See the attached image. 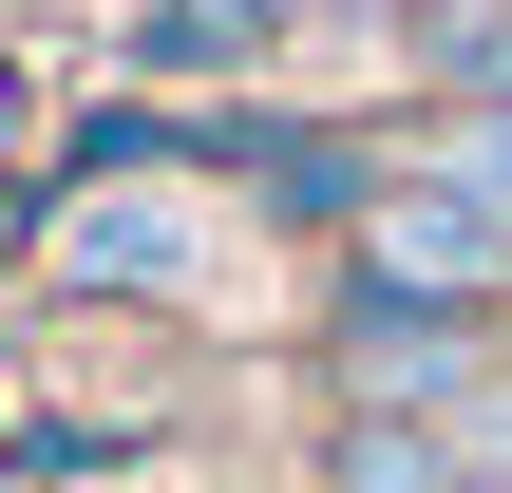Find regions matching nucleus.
I'll list each match as a JSON object with an SVG mask.
<instances>
[{"label": "nucleus", "instance_id": "5", "mask_svg": "<svg viewBox=\"0 0 512 493\" xmlns=\"http://www.w3.org/2000/svg\"><path fill=\"white\" fill-rule=\"evenodd\" d=\"M285 19H304V38H437L456 0H285Z\"/></svg>", "mask_w": 512, "mask_h": 493}, {"label": "nucleus", "instance_id": "2", "mask_svg": "<svg viewBox=\"0 0 512 493\" xmlns=\"http://www.w3.org/2000/svg\"><path fill=\"white\" fill-rule=\"evenodd\" d=\"M209 266V209L190 190H76L57 209V285H95V304H171Z\"/></svg>", "mask_w": 512, "mask_h": 493}, {"label": "nucleus", "instance_id": "9", "mask_svg": "<svg viewBox=\"0 0 512 493\" xmlns=\"http://www.w3.org/2000/svg\"><path fill=\"white\" fill-rule=\"evenodd\" d=\"M494 361H512V304H494Z\"/></svg>", "mask_w": 512, "mask_h": 493}, {"label": "nucleus", "instance_id": "3", "mask_svg": "<svg viewBox=\"0 0 512 493\" xmlns=\"http://www.w3.org/2000/svg\"><path fill=\"white\" fill-rule=\"evenodd\" d=\"M266 38H304L285 0H133V76H247Z\"/></svg>", "mask_w": 512, "mask_h": 493}, {"label": "nucleus", "instance_id": "4", "mask_svg": "<svg viewBox=\"0 0 512 493\" xmlns=\"http://www.w3.org/2000/svg\"><path fill=\"white\" fill-rule=\"evenodd\" d=\"M418 57H437V76H456L475 114H512V0H456V19H437Z\"/></svg>", "mask_w": 512, "mask_h": 493}, {"label": "nucleus", "instance_id": "7", "mask_svg": "<svg viewBox=\"0 0 512 493\" xmlns=\"http://www.w3.org/2000/svg\"><path fill=\"white\" fill-rule=\"evenodd\" d=\"M437 171H456V190H494V209H512V114H456V133H437Z\"/></svg>", "mask_w": 512, "mask_h": 493}, {"label": "nucleus", "instance_id": "1", "mask_svg": "<svg viewBox=\"0 0 512 493\" xmlns=\"http://www.w3.org/2000/svg\"><path fill=\"white\" fill-rule=\"evenodd\" d=\"M361 304H512V209L456 171H380L361 209Z\"/></svg>", "mask_w": 512, "mask_h": 493}, {"label": "nucleus", "instance_id": "6", "mask_svg": "<svg viewBox=\"0 0 512 493\" xmlns=\"http://www.w3.org/2000/svg\"><path fill=\"white\" fill-rule=\"evenodd\" d=\"M456 456H475V493H512V361L475 380V399H456Z\"/></svg>", "mask_w": 512, "mask_h": 493}, {"label": "nucleus", "instance_id": "8", "mask_svg": "<svg viewBox=\"0 0 512 493\" xmlns=\"http://www.w3.org/2000/svg\"><path fill=\"white\" fill-rule=\"evenodd\" d=\"M19 247H38V209H19V190H0V266H19Z\"/></svg>", "mask_w": 512, "mask_h": 493}]
</instances>
